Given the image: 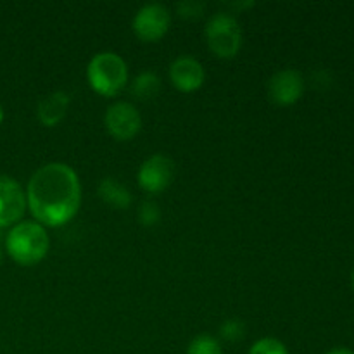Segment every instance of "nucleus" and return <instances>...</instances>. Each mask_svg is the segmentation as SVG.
I'll return each mask as SVG.
<instances>
[{
    "label": "nucleus",
    "mask_w": 354,
    "mask_h": 354,
    "mask_svg": "<svg viewBox=\"0 0 354 354\" xmlns=\"http://www.w3.org/2000/svg\"><path fill=\"white\" fill-rule=\"evenodd\" d=\"M169 78L176 88L183 92L197 90L204 83L206 71L204 66L192 55H180L169 66Z\"/></svg>",
    "instance_id": "nucleus-10"
},
{
    "label": "nucleus",
    "mask_w": 354,
    "mask_h": 354,
    "mask_svg": "<svg viewBox=\"0 0 354 354\" xmlns=\"http://www.w3.org/2000/svg\"><path fill=\"white\" fill-rule=\"evenodd\" d=\"M175 175V165L165 154H154L145 159L138 168V183L145 192L158 194L171 183Z\"/></svg>",
    "instance_id": "nucleus-8"
},
{
    "label": "nucleus",
    "mask_w": 354,
    "mask_h": 354,
    "mask_svg": "<svg viewBox=\"0 0 354 354\" xmlns=\"http://www.w3.org/2000/svg\"><path fill=\"white\" fill-rule=\"evenodd\" d=\"M325 354H354V351H351V349H348V348H334Z\"/></svg>",
    "instance_id": "nucleus-19"
},
{
    "label": "nucleus",
    "mask_w": 354,
    "mask_h": 354,
    "mask_svg": "<svg viewBox=\"0 0 354 354\" xmlns=\"http://www.w3.org/2000/svg\"><path fill=\"white\" fill-rule=\"evenodd\" d=\"M304 92V78L297 69H280L268 80V97L279 106L297 102Z\"/></svg>",
    "instance_id": "nucleus-9"
},
{
    "label": "nucleus",
    "mask_w": 354,
    "mask_h": 354,
    "mask_svg": "<svg viewBox=\"0 0 354 354\" xmlns=\"http://www.w3.org/2000/svg\"><path fill=\"white\" fill-rule=\"evenodd\" d=\"M86 78L90 86L100 95H116L128 82V66L116 52H99L86 66Z\"/></svg>",
    "instance_id": "nucleus-3"
},
{
    "label": "nucleus",
    "mask_w": 354,
    "mask_h": 354,
    "mask_svg": "<svg viewBox=\"0 0 354 354\" xmlns=\"http://www.w3.org/2000/svg\"><path fill=\"white\" fill-rule=\"evenodd\" d=\"M99 196L104 203L116 207V209H127L131 204L130 190L127 189V185H123L120 180L113 178V176L100 180Z\"/></svg>",
    "instance_id": "nucleus-12"
},
{
    "label": "nucleus",
    "mask_w": 354,
    "mask_h": 354,
    "mask_svg": "<svg viewBox=\"0 0 354 354\" xmlns=\"http://www.w3.org/2000/svg\"><path fill=\"white\" fill-rule=\"evenodd\" d=\"M26 194L14 178L0 175V228L14 227L26 209Z\"/></svg>",
    "instance_id": "nucleus-7"
},
{
    "label": "nucleus",
    "mask_w": 354,
    "mask_h": 354,
    "mask_svg": "<svg viewBox=\"0 0 354 354\" xmlns=\"http://www.w3.org/2000/svg\"><path fill=\"white\" fill-rule=\"evenodd\" d=\"M107 131L118 140H130L140 131L142 116L137 107L130 102H114L107 107L104 116Z\"/></svg>",
    "instance_id": "nucleus-6"
},
{
    "label": "nucleus",
    "mask_w": 354,
    "mask_h": 354,
    "mask_svg": "<svg viewBox=\"0 0 354 354\" xmlns=\"http://www.w3.org/2000/svg\"><path fill=\"white\" fill-rule=\"evenodd\" d=\"M3 121V107H2V104H0V123H2Z\"/></svg>",
    "instance_id": "nucleus-20"
},
{
    "label": "nucleus",
    "mask_w": 354,
    "mask_h": 354,
    "mask_svg": "<svg viewBox=\"0 0 354 354\" xmlns=\"http://www.w3.org/2000/svg\"><path fill=\"white\" fill-rule=\"evenodd\" d=\"M206 40L218 57H234L242 44V30L230 12H216L207 19Z\"/></svg>",
    "instance_id": "nucleus-4"
},
{
    "label": "nucleus",
    "mask_w": 354,
    "mask_h": 354,
    "mask_svg": "<svg viewBox=\"0 0 354 354\" xmlns=\"http://www.w3.org/2000/svg\"><path fill=\"white\" fill-rule=\"evenodd\" d=\"M171 24V14L162 3L151 2L142 6L133 17V31L145 41L159 40Z\"/></svg>",
    "instance_id": "nucleus-5"
},
{
    "label": "nucleus",
    "mask_w": 354,
    "mask_h": 354,
    "mask_svg": "<svg viewBox=\"0 0 354 354\" xmlns=\"http://www.w3.org/2000/svg\"><path fill=\"white\" fill-rule=\"evenodd\" d=\"M201 9H203V3H199V2H182L178 6L180 14H182L183 17L197 16V14L201 12Z\"/></svg>",
    "instance_id": "nucleus-18"
},
{
    "label": "nucleus",
    "mask_w": 354,
    "mask_h": 354,
    "mask_svg": "<svg viewBox=\"0 0 354 354\" xmlns=\"http://www.w3.org/2000/svg\"><path fill=\"white\" fill-rule=\"evenodd\" d=\"M249 354H289V351H287L286 344L280 342L279 339L265 337L252 344Z\"/></svg>",
    "instance_id": "nucleus-15"
},
{
    "label": "nucleus",
    "mask_w": 354,
    "mask_h": 354,
    "mask_svg": "<svg viewBox=\"0 0 354 354\" xmlns=\"http://www.w3.org/2000/svg\"><path fill=\"white\" fill-rule=\"evenodd\" d=\"M50 239L44 225L37 221H19L9 230L6 248L10 258L24 266L35 265L47 256Z\"/></svg>",
    "instance_id": "nucleus-2"
},
{
    "label": "nucleus",
    "mask_w": 354,
    "mask_h": 354,
    "mask_svg": "<svg viewBox=\"0 0 354 354\" xmlns=\"http://www.w3.org/2000/svg\"><path fill=\"white\" fill-rule=\"evenodd\" d=\"M69 100H71L69 95L62 90L45 95L37 107V116L40 123L45 127H55L57 123H61L62 118L68 113Z\"/></svg>",
    "instance_id": "nucleus-11"
},
{
    "label": "nucleus",
    "mask_w": 354,
    "mask_h": 354,
    "mask_svg": "<svg viewBox=\"0 0 354 354\" xmlns=\"http://www.w3.org/2000/svg\"><path fill=\"white\" fill-rule=\"evenodd\" d=\"M187 354H223L221 346L213 335L201 334L192 339V342L187 348Z\"/></svg>",
    "instance_id": "nucleus-14"
},
{
    "label": "nucleus",
    "mask_w": 354,
    "mask_h": 354,
    "mask_svg": "<svg viewBox=\"0 0 354 354\" xmlns=\"http://www.w3.org/2000/svg\"><path fill=\"white\" fill-rule=\"evenodd\" d=\"M26 204L40 225L61 227L78 213L82 185L75 169L66 162H48L28 182Z\"/></svg>",
    "instance_id": "nucleus-1"
},
{
    "label": "nucleus",
    "mask_w": 354,
    "mask_h": 354,
    "mask_svg": "<svg viewBox=\"0 0 354 354\" xmlns=\"http://www.w3.org/2000/svg\"><path fill=\"white\" fill-rule=\"evenodd\" d=\"M351 286H353V289H354V270H353V273H351Z\"/></svg>",
    "instance_id": "nucleus-21"
},
{
    "label": "nucleus",
    "mask_w": 354,
    "mask_h": 354,
    "mask_svg": "<svg viewBox=\"0 0 354 354\" xmlns=\"http://www.w3.org/2000/svg\"><path fill=\"white\" fill-rule=\"evenodd\" d=\"M159 216H161V211L154 201H144L138 207V220L145 227H152V225L158 223Z\"/></svg>",
    "instance_id": "nucleus-16"
},
{
    "label": "nucleus",
    "mask_w": 354,
    "mask_h": 354,
    "mask_svg": "<svg viewBox=\"0 0 354 354\" xmlns=\"http://www.w3.org/2000/svg\"><path fill=\"white\" fill-rule=\"evenodd\" d=\"M0 263H2V251H0Z\"/></svg>",
    "instance_id": "nucleus-22"
},
{
    "label": "nucleus",
    "mask_w": 354,
    "mask_h": 354,
    "mask_svg": "<svg viewBox=\"0 0 354 354\" xmlns=\"http://www.w3.org/2000/svg\"><path fill=\"white\" fill-rule=\"evenodd\" d=\"M220 334L221 337L225 339V341H239V339H242V335H244V325L241 324V322L237 320H227L223 325H221L220 328Z\"/></svg>",
    "instance_id": "nucleus-17"
},
{
    "label": "nucleus",
    "mask_w": 354,
    "mask_h": 354,
    "mask_svg": "<svg viewBox=\"0 0 354 354\" xmlns=\"http://www.w3.org/2000/svg\"><path fill=\"white\" fill-rule=\"evenodd\" d=\"M161 88V80L154 71H142L138 73L137 78L131 83V93L138 99H152L158 95Z\"/></svg>",
    "instance_id": "nucleus-13"
}]
</instances>
